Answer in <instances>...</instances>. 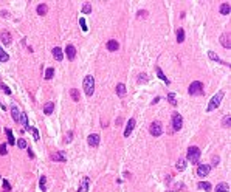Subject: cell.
Segmentation results:
<instances>
[{
	"mask_svg": "<svg viewBox=\"0 0 231 192\" xmlns=\"http://www.w3.org/2000/svg\"><path fill=\"white\" fill-rule=\"evenodd\" d=\"M84 90H85V95L87 96H92L93 92H95V78L92 76V74H87V76L84 78Z\"/></svg>",
	"mask_w": 231,
	"mask_h": 192,
	"instance_id": "1",
	"label": "cell"
},
{
	"mask_svg": "<svg viewBox=\"0 0 231 192\" xmlns=\"http://www.w3.org/2000/svg\"><path fill=\"white\" fill-rule=\"evenodd\" d=\"M200 155H202L200 149H199V147H195V146H191V147L188 149L186 158H188V161H191V163H199Z\"/></svg>",
	"mask_w": 231,
	"mask_h": 192,
	"instance_id": "2",
	"label": "cell"
},
{
	"mask_svg": "<svg viewBox=\"0 0 231 192\" xmlns=\"http://www.w3.org/2000/svg\"><path fill=\"white\" fill-rule=\"evenodd\" d=\"M222 99H223V92H219L217 95H214L213 98H211V101H209V104H208V107H206V110H208V112H213L214 108H217V107L220 105Z\"/></svg>",
	"mask_w": 231,
	"mask_h": 192,
	"instance_id": "3",
	"label": "cell"
},
{
	"mask_svg": "<svg viewBox=\"0 0 231 192\" xmlns=\"http://www.w3.org/2000/svg\"><path fill=\"white\" fill-rule=\"evenodd\" d=\"M188 93L191 95V96H194V95H203V84H202V82H199V81H194L192 84L189 85Z\"/></svg>",
	"mask_w": 231,
	"mask_h": 192,
	"instance_id": "4",
	"label": "cell"
},
{
	"mask_svg": "<svg viewBox=\"0 0 231 192\" xmlns=\"http://www.w3.org/2000/svg\"><path fill=\"white\" fill-rule=\"evenodd\" d=\"M181 126H183V118H181V115L177 113V112H174V113H172V127H174V130H175V132H179V130L181 129Z\"/></svg>",
	"mask_w": 231,
	"mask_h": 192,
	"instance_id": "5",
	"label": "cell"
},
{
	"mask_svg": "<svg viewBox=\"0 0 231 192\" xmlns=\"http://www.w3.org/2000/svg\"><path fill=\"white\" fill-rule=\"evenodd\" d=\"M149 132H151L152 136H160L163 133V127H161V122L160 121H154L151 127H149Z\"/></svg>",
	"mask_w": 231,
	"mask_h": 192,
	"instance_id": "6",
	"label": "cell"
},
{
	"mask_svg": "<svg viewBox=\"0 0 231 192\" xmlns=\"http://www.w3.org/2000/svg\"><path fill=\"white\" fill-rule=\"evenodd\" d=\"M211 170V164H199L197 167V175L199 177H206Z\"/></svg>",
	"mask_w": 231,
	"mask_h": 192,
	"instance_id": "7",
	"label": "cell"
},
{
	"mask_svg": "<svg viewBox=\"0 0 231 192\" xmlns=\"http://www.w3.org/2000/svg\"><path fill=\"white\" fill-rule=\"evenodd\" d=\"M65 56L68 57V60H74V57H76V48L71 44H68L65 47Z\"/></svg>",
	"mask_w": 231,
	"mask_h": 192,
	"instance_id": "8",
	"label": "cell"
},
{
	"mask_svg": "<svg viewBox=\"0 0 231 192\" xmlns=\"http://www.w3.org/2000/svg\"><path fill=\"white\" fill-rule=\"evenodd\" d=\"M133 127H135V119L130 118V119L127 121V126H126V130H124V136H126V138H127V136H130Z\"/></svg>",
	"mask_w": 231,
	"mask_h": 192,
	"instance_id": "9",
	"label": "cell"
},
{
	"mask_svg": "<svg viewBox=\"0 0 231 192\" xmlns=\"http://www.w3.org/2000/svg\"><path fill=\"white\" fill-rule=\"evenodd\" d=\"M87 140H89V144L92 147H96L99 144V135L98 133H92V135H89V138H87Z\"/></svg>",
	"mask_w": 231,
	"mask_h": 192,
	"instance_id": "10",
	"label": "cell"
},
{
	"mask_svg": "<svg viewBox=\"0 0 231 192\" xmlns=\"http://www.w3.org/2000/svg\"><path fill=\"white\" fill-rule=\"evenodd\" d=\"M51 160L53 161H67V156H65V153L64 152H54V153H51Z\"/></svg>",
	"mask_w": 231,
	"mask_h": 192,
	"instance_id": "11",
	"label": "cell"
},
{
	"mask_svg": "<svg viewBox=\"0 0 231 192\" xmlns=\"http://www.w3.org/2000/svg\"><path fill=\"white\" fill-rule=\"evenodd\" d=\"M118 48H120L118 40L112 39V40H109V42H107V50L109 51H118Z\"/></svg>",
	"mask_w": 231,
	"mask_h": 192,
	"instance_id": "12",
	"label": "cell"
},
{
	"mask_svg": "<svg viewBox=\"0 0 231 192\" xmlns=\"http://www.w3.org/2000/svg\"><path fill=\"white\" fill-rule=\"evenodd\" d=\"M220 44L225 47V48H231V40H230V34H222L220 36Z\"/></svg>",
	"mask_w": 231,
	"mask_h": 192,
	"instance_id": "13",
	"label": "cell"
},
{
	"mask_svg": "<svg viewBox=\"0 0 231 192\" xmlns=\"http://www.w3.org/2000/svg\"><path fill=\"white\" fill-rule=\"evenodd\" d=\"M53 56H54V59L56 60H62L64 59V54H62V50H60L59 47H56V48H53Z\"/></svg>",
	"mask_w": 231,
	"mask_h": 192,
	"instance_id": "14",
	"label": "cell"
},
{
	"mask_svg": "<svg viewBox=\"0 0 231 192\" xmlns=\"http://www.w3.org/2000/svg\"><path fill=\"white\" fill-rule=\"evenodd\" d=\"M230 12H231V5H230V3H222V5H220V14L228 16Z\"/></svg>",
	"mask_w": 231,
	"mask_h": 192,
	"instance_id": "15",
	"label": "cell"
},
{
	"mask_svg": "<svg viewBox=\"0 0 231 192\" xmlns=\"http://www.w3.org/2000/svg\"><path fill=\"white\" fill-rule=\"evenodd\" d=\"M216 192H230V186L227 183H219L216 186V189H214Z\"/></svg>",
	"mask_w": 231,
	"mask_h": 192,
	"instance_id": "16",
	"label": "cell"
},
{
	"mask_svg": "<svg viewBox=\"0 0 231 192\" xmlns=\"http://www.w3.org/2000/svg\"><path fill=\"white\" fill-rule=\"evenodd\" d=\"M54 110V102H47V104L44 105V113L45 115H51Z\"/></svg>",
	"mask_w": 231,
	"mask_h": 192,
	"instance_id": "17",
	"label": "cell"
},
{
	"mask_svg": "<svg viewBox=\"0 0 231 192\" xmlns=\"http://www.w3.org/2000/svg\"><path fill=\"white\" fill-rule=\"evenodd\" d=\"M11 115H12V119H14L16 122H19V119H20V113H19L17 105H12V107H11Z\"/></svg>",
	"mask_w": 231,
	"mask_h": 192,
	"instance_id": "18",
	"label": "cell"
},
{
	"mask_svg": "<svg viewBox=\"0 0 231 192\" xmlns=\"http://www.w3.org/2000/svg\"><path fill=\"white\" fill-rule=\"evenodd\" d=\"M197 188L202 189V191H205V192H208V191H211V183H208V181H200L199 184H197Z\"/></svg>",
	"mask_w": 231,
	"mask_h": 192,
	"instance_id": "19",
	"label": "cell"
},
{
	"mask_svg": "<svg viewBox=\"0 0 231 192\" xmlns=\"http://www.w3.org/2000/svg\"><path fill=\"white\" fill-rule=\"evenodd\" d=\"M157 74H158V78H160V79H161L163 82H165L166 85H169V84H171V81H169V79H168V78L165 76V73L161 71V68H160V67H157Z\"/></svg>",
	"mask_w": 231,
	"mask_h": 192,
	"instance_id": "20",
	"label": "cell"
},
{
	"mask_svg": "<svg viewBox=\"0 0 231 192\" xmlns=\"http://www.w3.org/2000/svg\"><path fill=\"white\" fill-rule=\"evenodd\" d=\"M0 37H2V42H3V44H6V45L11 44V34H9V33L3 31L2 34H0Z\"/></svg>",
	"mask_w": 231,
	"mask_h": 192,
	"instance_id": "21",
	"label": "cell"
},
{
	"mask_svg": "<svg viewBox=\"0 0 231 192\" xmlns=\"http://www.w3.org/2000/svg\"><path fill=\"white\" fill-rule=\"evenodd\" d=\"M47 11H48V6H47L45 3H40V5L37 6V14H39V16H45Z\"/></svg>",
	"mask_w": 231,
	"mask_h": 192,
	"instance_id": "22",
	"label": "cell"
},
{
	"mask_svg": "<svg viewBox=\"0 0 231 192\" xmlns=\"http://www.w3.org/2000/svg\"><path fill=\"white\" fill-rule=\"evenodd\" d=\"M19 121H22V122H23V126H25L26 130H30V129H31V126L28 124V118H26V113H20V119H19Z\"/></svg>",
	"mask_w": 231,
	"mask_h": 192,
	"instance_id": "23",
	"label": "cell"
},
{
	"mask_svg": "<svg viewBox=\"0 0 231 192\" xmlns=\"http://www.w3.org/2000/svg\"><path fill=\"white\" fill-rule=\"evenodd\" d=\"M183 40H185V30H183V28H179V30H177V42L181 44Z\"/></svg>",
	"mask_w": 231,
	"mask_h": 192,
	"instance_id": "24",
	"label": "cell"
},
{
	"mask_svg": "<svg viewBox=\"0 0 231 192\" xmlns=\"http://www.w3.org/2000/svg\"><path fill=\"white\" fill-rule=\"evenodd\" d=\"M6 135H8V144L14 146V144H16V140H14V135H12L11 129H6Z\"/></svg>",
	"mask_w": 231,
	"mask_h": 192,
	"instance_id": "25",
	"label": "cell"
},
{
	"mask_svg": "<svg viewBox=\"0 0 231 192\" xmlns=\"http://www.w3.org/2000/svg\"><path fill=\"white\" fill-rule=\"evenodd\" d=\"M89 184H90V178H89V177H84V178H82V186H81V189H82V191H89Z\"/></svg>",
	"mask_w": 231,
	"mask_h": 192,
	"instance_id": "26",
	"label": "cell"
},
{
	"mask_svg": "<svg viewBox=\"0 0 231 192\" xmlns=\"http://www.w3.org/2000/svg\"><path fill=\"white\" fill-rule=\"evenodd\" d=\"M117 93H118L120 96H124V95H126V85H124V84H118V85H117Z\"/></svg>",
	"mask_w": 231,
	"mask_h": 192,
	"instance_id": "27",
	"label": "cell"
},
{
	"mask_svg": "<svg viewBox=\"0 0 231 192\" xmlns=\"http://www.w3.org/2000/svg\"><path fill=\"white\" fill-rule=\"evenodd\" d=\"M177 169H179V170H185V169H186V160H185V158H180V160L177 161Z\"/></svg>",
	"mask_w": 231,
	"mask_h": 192,
	"instance_id": "28",
	"label": "cell"
},
{
	"mask_svg": "<svg viewBox=\"0 0 231 192\" xmlns=\"http://www.w3.org/2000/svg\"><path fill=\"white\" fill-rule=\"evenodd\" d=\"M39 186H40V191H47V177H40V181H39Z\"/></svg>",
	"mask_w": 231,
	"mask_h": 192,
	"instance_id": "29",
	"label": "cell"
},
{
	"mask_svg": "<svg viewBox=\"0 0 231 192\" xmlns=\"http://www.w3.org/2000/svg\"><path fill=\"white\" fill-rule=\"evenodd\" d=\"M168 101L171 102L172 105H177V99H175V93H168Z\"/></svg>",
	"mask_w": 231,
	"mask_h": 192,
	"instance_id": "30",
	"label": "cell"
},
{
	"mask_svg": "<svg viewBox=\"0 0 231 192\" xmlns=\"http://www.w3.org/2000/svg\"><path fill=\"white\" fill-rule=\"evenodd\" d=\"M8 59H9V56L5 53V50H3V48L0 47V60H2V62H6V60H8Z\"/></svg>",
	"mask_w": 231,
	"mask_h": 192,
	"instance_id": "31",
	"label": "cell"
},
{
	"mask_svg": "<svg viewBox=\"0 0 231 192\" xmlns=\"http://www.w3.org/2000/svg\"><path fill=\"white\" fill-rule=\"evenodd\" d=\"M70 95H71V98H73L74 102H78V101H79V93H78L76 88H71V90H70Z\"/></svg>",
	"mask_w": 231,
	"mask_h": 192,
	"instance_id": "32",
	"label": "cell"
},
{
	"mask_svg": "<svg viewBox=\"0 0 231 192\" xmlns=\"http://www.w3.org/2000/svg\"><path fill=\"white\" fill-rule=\"evenodd\" d=\"M54 74V68H47L45 70V79H51Z\"/></svg>",
	"mask_w": 231,
	"mask_h": 192,
	"instance_id": "33",
	"label": "cell"
},
{
	"mask_svg": "<svg viewBox=\"0 0 231 192\" xmlns=\"http://www.w3.org/2000/svg\"><path fill=\"white\" fill-rule=\"evenodd\" d=\"M82 12H84V14H89V12H92V5H90V3H85V5L82 6Z\"/></svg>",
	"mask_w": 231,
	"mask_h": 192,
	"instance_id": "34",
	"label": "cell"
},
{
	"mask_svg": "<svg viewBox=\"0 0 231 192\" xmlns=\"http://www.w3.org/2000/svg\"><path fill=\"white\" fill-rule=\"evenodd\" d=\"M79 25H81V28H82V31H87V30H89V28H87V23H85V19H84V17L79 19Z\"/></svg>",
	"mask_w": 231,
	"mask_h": 192,
	"instance_id": "35",
	"label": "cell"
},
{
	"mask_svg": "<svg viewBox=\"0 0 231 192\" xmlns=\"http://www.w3.org/2000/svg\"><path fill=\"white\" fill-rule=\"evenodd\" d=\"M208 56H209V59H213V60H217V62H222V60H220V57H219V56H216V54H214V51H209V53H208Z\"/></svg>",
	"mask_w": 231,
	"mask_h": 192,
	"instance_id": "36",
	"label": "cell"
},
{
	"mask_svg": "<svg viewBox=\"0 0 231 192\" xmlns=\"http://www.w3.org/2000/svg\"><path fill=\"white\" fill-rule=\"evenodd\" d=\"M230 124H231V118H230V115H227L223 118V127H230Z\"/></svg>",
	"mask_w": 231,
	"mask_h": 192,
	"instance_id": "37",
	"label": "cell"
},
{
	"mask_svg": "<svg viewBox=\"0 0 231 192\" xmlns=\"http://www.w3.org/2000/svg\"><path fill=\"white\" fill-rule=\"evenodd\" d=\"M30 132H33V136H34V140L39 141V132H37V129H36V127H31V129H30Z\"/></svg>",
	"mask_w": 231,
	"mask_h": 192,
	"instance_id": "38",
	"label": "cell"
},
{
	"mask_svg": "<svg viewBox=\"0 0 231 192\" xmlns=\"http://www.w3.org/2000/svg\"><path fill=\"white\" fill-rule=\"evenodd\" d=\"M6 152H8V149H6V144H0V155H6Z\"/></svg>",
	"mask_w": 231,
	"mask_h": 192,
	"instance_id": "39",
	"label": "cell"
},
{
	"mask_svg": "<svg viewBox=\"0 0 231 192\" xmlns=\"http://www.w3.org/2000/svg\"><path fill=\"white\" fill-rule=\"evenodd\" d=\"M0 90H3L6 95H11V90H9V88L8 87H6L5 84H2V82H0Z\"/></svg>",
	"mask_w": 231,
	"mask_h": 192,
	"instance_id": "40",
	"label": "cell"
},
{
	"mask_svg": "<svg viewBox=\"0 0 231 192\" xmlns=\"http://www.w3.org/2000/svg\"><path fill=\"white\" fill-rule=\"evenodd\" d=\"M17 144H19V147H20V149H26V141H25V140H19Z\"/></svg>",
	"mask_w": 231,
	"mask_h": 192,
	"instance_id": "41",
	"label": "cell"
},
{
	"mask_svg": "<svg viewBox=\"0 0 231 192\" xmlns=\"http://www.w3.org/2000/svg\"><path fill=\"white\" fill-rule=\"evenodd\" d=\"M138 82H147V76H146V74H140V76H138Z\"/></svg>",
	"mask_w": 231,
	"mask_h": 192,
	"instance_id": "42",
	"label": "cell"
},
{
	"mask_svg": "<svg viewBox=\"0 0 231 192\" xmlns=\"http://www.w3.org/2000/svg\"><path fill=\"white\" fill-rule=\"evenodd\" d=\"M3 188H5L6 191H11V184H9V181H6V180H3Z\"/></svg>",
	"mask_w": 231,
	"mask_h": 192,
	"instance_id": "43",
	"label": "cell"
},
{
	"mask_svg": "<svg viewBox=\"0 0 231 192\" xmlns=\"http://www.w3.org/2000/svg\"><path fill=\"white\" fill-rule=\"evenodd\" d=\"M219 161H220L219 156H213V166H217V164H219Z\"/></svg>",
	"mask_w": 231,
	"mask_h": 192,
	"instance_id": "44",
	"label": "cell"
},
{
	"mask_svg": "<svg viewBox=\"0 0 231 192\" xmlns=\"http://www.w3.org/2000/svg\"><path fill=\"white\" fill-rule=\"evenodd\" d=\"M146 14H147L146 11H138V17H144Z\"/></svg>",
	"mask_w": 231,
	"mask_h": 192,
	"instance_id": "45",
	"label": "cell"
},
{
	"mask_svg": "<svg viewBox=\"0 0 231 192\" xmlns=\"http://www.w3.org/2000/svg\"><path fill=\"white\" fill-rule=\"evenodd\" d=\"M28 156H30V158H34V152H33L31 149H28Z\"/></svg>",
	"mask_w": 231,
	"mask_h": 192,
	"instance_id": "46",
	"label": "cell"
},
{
	"mask_svg": "<svg viewBox=\"0 0 231 192\" xmlns=\"http://www.w3.org/2000/svg\"><path fill=\"white\" fill-rule=\"evenodd\" d=\"M71 136H73V133L70 132V133H68V136H67V140H65V141H67V143H68V141H71Z\"/></svg>",
	"mask_w": 231,
	"mask_h": 192,
	"instance_id": "47",
	"label": "cell"
},
{
	"mask_svg": "<svg viewBox=\"0 0 231 192\" xmlns=\"http://www.w3.org/2000/svg\"><path fill=\"white\" fill-rule=\"evenodd\" d=\"M158 101H160V96H157V98H155V99L152 101V104H157V102H158Z\"/></svg>",
	"mask_w": 231,
	"mask_h": 192,
	"instance_id": "48",
	"label": "cell"
},
{
	"mask_svg": "<svg viewBox=\"0 0 231 192\" xmlns=\"http://www.w3.org/2000/svg\"><path fill=\"white\" fill-rule=\"evenodd\" d=\"M168 192H175V191H168Z\"/></svg>",
	"mask_w": 231,
	"mask_h": 192,
	"instance_id": "49",
	"label": "cell"
},
{
	"mask_svg": "<svg viewBox=\"0 0 231 192\" xmlns=\"http://www.w3.org/2000/svg\"><path fill=\"white\" fill-rule=\"evenodd\" d=\"M78 192H81V189H79V191H78Z\"/></svg>",
	"mask_w": 231,
	"mask_h": 192,
	"instance_id": "50",
	"label": "cell"
},
{
	"mask_svg": "<svg viewBox=\"0 0 231 192\" xmlns=\"http://www.w3.org/2000/svg\"><path fill=\"white\" fill-rule=\"evenodd\" d=\"M0 180H2V177H0Z\"/></svg>",
	"mask_w": 231,
	"mask_h": 192,
	"instance_id": "51",
	"label": "cell"
}]
</instances>
